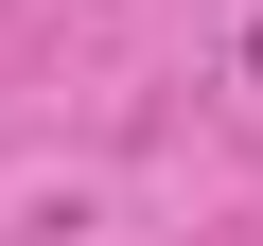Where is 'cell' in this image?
<instances>
[{
    "label": "cell",
    "mask_w": 263,
    "mask_h": 246,
    "mask_svg": "<svg viewBox=\"0 0 263 246\" xmlns=\"http://www.w3.org/2000/svg\"><path fill=\"white\" fill-rule=\"evenodd\" d=\"M246 88H263V18H246Z\"/></svg>",
    "instance_id": "6da1fadb"
}]
</instances>
